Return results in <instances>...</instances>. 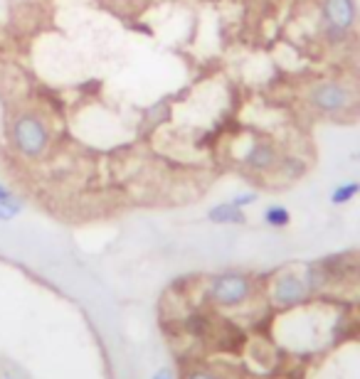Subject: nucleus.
<instances>
[{
	"label": "nucleus",
	"instance_id": "nucleus-10",
	"mask_svg": "<svg viewBox=\"0 0 360 379\" xmlns=\"http://www.w3.org/2000/svg\"><path fill=\"white\" fill-rule=\"evenodd\" d=\"M166 116H168V103H166V101L153 103V106L146 111V121L151 123V126H158V123H161Z\"/></svg>",
	"mask_w": 360,
	"mask_h": 379
},
{
	"label": "nucleus",
	"instance_id": "nucleus-7",
	"mask_svg": "<svg viewBox=\"0 0 360 379\" xmlns=\"http://www.w3.org/2000/svg\"><path fill=\"white\" fill-rule=\"evenodd\" d=\"M208 220L213 222V225H247L244 210L232 205V202H223V205L210 207Z\"/></svg>",
	"mask_w": 360,
	"mask_h": 379
},
{
	"label": "nucleus",
	"instance_id": "nucleus-13",
	"mask_svg": "<svg viewBox=\"0 0 360 379\" xmlns=\"http://www.w3.org/2000/svg\"><path fill=\"white\" fill-rule=\"evenodd\" d=\"M254 202H257V192H242V195H237L232 200V205H237V207H242V210H244V207L254 205Z\"/></svg>",
	"mask_w": 360,
	"mask_h": 379
},
{
	"label": "nucleus",
	"instance_id": "nucleus-8",
	"mask_svg": "<svg viewBox=\"0 0 360 379\" xmlns=\"http://www.w3.org/2000/svg\"><path fill=\"white\" fill-rule=\"evenodd\" d=\"M261 220H264V225L271 227V230H284V227L291 225V215H289V210H286L284 205L266 207L264 215H261Z\"/></svg>",
	"mask_w": 360,
	"mask_h": 379
},
{
	"label": "nucleus",
	"instance_id": "nucleus-3",
	"mask_svg": "<svg viewBox=\"0 0 360 379\" xmlns=\"http://www.w3.org/2000/svg\"><path fill=\"white\" fill-rule=\"evenodd\" d=\"M321 18H323V38L333 45L346 43L353 25L358 20L356 0H323Z\"/></svg>",
	"mask_w": 360,
	"mask_h": 379
},
{
	"label": "nucleus",
	"instance_id": "nucleus-15",
	"mask_svg": "<svg viewBox=\"0 0 360 379\" xmlns=\"http://www.w3.org/2000/svg\"><path fill=\"white\" fill-rule=\"evenodd\" d=\"M0 202H18V197H15V192L8 188V185L0 183Z\"/></svg>",
	"mask_w": 360,
	"mask_h": 379
},
{
	"label": "nucleus",
	"instance_id": "nucleus-12",
	"mask_svg": "<svg viewBox=\"0 0 360 379\" xmlns=\"http://www.w3.org/2000/svg\"><path fill=\"white\" fill-rule=\"evenodd\" d=\"M281 168L289 170L291 178H299V175L306 173V165H303V160L299 158H284V163H281Z\"/></svg>",
	"mask_w": 360,
	"mask_h": 379
},
{
	"label": "nucleus",
	"instance_id": "nucleus-6",
	"mask_svg": "<svg viewBox=\"0 0 360 379\" xmlns=\"http://www.w3.org/2000/svg\"><path fill=\"white\" fill-rule=\"evenodd\" d=\"M276 163H279V150H276L269 141H257L249 150H247V155H244V165H247V168L259 170V173H266V170H271Z\"/></svg>",
	"mask_w": 360,
	"mask_h": 379
},
{
	"label": "nucleus",
	"instance_id": "nucleus-14",
	"mask_svg": "<svg viewBox=\"0 0 360 379\" xmlns=\"http://www.w3.org/2000/svg\"><path fill=\"white\" fill-rule=\"evenodd\" d=\"M185 379H220L215 372H210V370H195V372H190Z\"/></svg>",
	"mask_w": 360,
	"mask_h": 379
},
{
	"label": "nucleus",
	"instance_id": "nucleus-5",
	"mask_svg": "<svg viewBox=\"0 0 360 379\" xmlns=\"http://www.w3.org/2000/svg\"><path fill=\"white\" fill-rule=\"evenodd\" d=\"M308 283L306 278L296 273H281L274 281V300L276 305H299L308 298Z\"/></svg>",
	"mask_w": 360,
	"mask_h": 379
},
{
	"label": "nucleus",
	"instance_id": "nucleus-1",
	"mask_svg": "<svg viewBox=\"0 0 360 379\" xmlns=\"http://www.w3.org/2000/svg\"><path fill=\"white\" fill-rule=\"evenodd\" d=\"M10 141L23 158L38 160L50 148V128L35 111H20L10 123Z\"/></svg>",
	"mask_w": 360,
	"mask_h": 379
},
{
	"label": "nucleus",
	"instance_id": "nucleus-19",
	"mask_svg": "<svg viewBox=\"0 0 360 379\" xmlns=\"http://www.w3.org/2000/svg\"><path fill=\"white\" fill-rule=\"evenodd\" d=\"M8 379H10V377H8Z\"/></svg>",
	"mask_w": 360,
	"mask_h": 379
},
{
	"label": "nucleus",
	"instance_id": "nucleus-4",
	"mask_svg": "<svg viewBox=\"0 0 360 379\" xmlns=\"http://www.w3.org/2000/svg\"><path fill=\"white\" fill-rule=\"evenodd\" d=\"M208 295L215 305L237 308L252 295V281L244 273H220L208 285Z\"/></svg>",
	"mask_w": 360,
	"mask_h": 379
},
{
	"label": "nucleus",
	"instance_id": "nucleus-2",
	"mask_svg": "<svg viewBox=\"0 0 360 379\" xmlns=\"http://www.w3.org/2000/svg\"><path fill=\"white\" fill-rule=\"evenodd\" d=\"M308 103L316 108L318 113H326V116H343V113H351L356 106V91L348 84L336 79H326L318 81L308 89Z\"/></svg>",
	"mask_w": 360,
	"mask_h": 379
},
{
	"label": "nucleus",
	"instance_id": "nucleus-16",
	"mask_svg": "<svg viewBox=\"0 0 360 379\" xmlns=\"http://www.w3.org/2000/svg\"><path fill=\"white\" fill-rule=\"evenodd\" d=\"M153 379H176V375H173L171 367H158L156 375H153Z\"/></svg>",
	"mask_w": 360,
	"mask_h": 379
},
{
	"label": "nucleus",
	"instance_id": "nucleus-9",
	"mask_svg": "<svg viewBox=\"0 0 360 379\" xmlns=\"http://www.w3.org/2000/svg\"><path fill=\"white\" fill-rule=\"evenodd\" d=\"M358 192H360V183H343V185H338V188H333L331 192V205H346V202H351L353 197H358Z\"/></svg>",
	"mask_w": 360,
	"mask_h": 379
},
{
	"label": "nucleus",
	"instance_id": "nucleus-17",
	"mask_svg": "<svg viewBox=\"0 0 360 379\" xmlns=\"http://www.w3.org/2000/svg\"><path fill=\"white\" fill-rule=\"evenodd\" d=\"M356 158H358V160H360V153H358V155H356Z\"/></svg>",
	"mask_w": 360,
	"mask_h": 379
},
{
	"label": "nucleus",
	"instance_id": "nucleus-18",
	"mask_svg": "<svg viewBox=\"0 0 360 379\" xmlns=\"http://www.w3.org/2000/svg\"><path fill=\"white\" fill-rule=\"evenodd\" d=\"M23 3H25V0H23Z\"/></svg>",
	"mask_w": 360,
	"mask_h": 379
},
{
	"label": "nucleus",
	"instance_id": "nucleus-11",
	"mask_svg": "<svg viewBox=\"0 0 360 379\" xmlns=\"http://www.w3.org/2000/svg\"><path fill=\"white\" fill-rule=\"evenodd\" d=\"M23 212V202H0V222H10Z\"/></svg>",
	"mask_w": 360,
	"mask_h": 379
}]
</instances>
